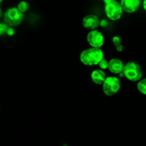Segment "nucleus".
I'll return each mask as SVG.
<instances>
[{
  "label": "nucleus",
  "instance_id": "obj_11",
  "mask_svg": "<svg viewBox=\"0 0 146 146\" xmlns=\"http://www.w3.org/2000/svg\"><path fill=\"white\" fill-rule=\"evenodd\" d=\"M112 43L114 47L118 52H121L123 50V45L122 38L120 36L115 35L112 37Z\"/></svg>",
  "mask_w": 146,
  "mask_h": 146
},
{
  "label": "nucleus",
  "instance_id": "obj_19",
  "mask_svg": "<svg viewBox=\"0 0 146 146\" xmlns=\"http://www.w3.org/2000/svg\"><path fill=\"white\" fill-rule=\"evenodd\" d=\"M111 1H112V0H103V1H104V4H108V3L111 2Z\"/></svg>",
  "mask_w": 146,
  "mask_h": 146
},
{
  "label": "nucleus",
  "instance_id": "obj_10",
  "mask_svg": "<svg viewBox=\"0 0 146 146\" xmlns=\"http://www.w3.org/2000/svg\"><path fill=\"white\" fill-rule=\"evenodd\" d=\"M106 77V73L104 72V70L101 69V68L94 70L91 74V80L94 84H97V85H102Z\"/></svg>",
  "mask_w": 146,
  "mask_h": 146
},
{
  "label": "nucleus",
  "instance_id": "obj_9",
  "mask_svg": "<svg viewBox=\"0 0 146 146\" xmlns=\"http://www.w3.org/2000/svg\"><path fill=\"white\" fill-rule=\"evenodd\" d=\"M125 64L120 58H113L108 61V71L113 74H120L123 72Z\"/></svg>",
  "mask_w": 146,
  "mask_h": 146
},
{
  "label": "nucleus",
  "instance_id": "obj_8",
  "mask_svg": "<svg viewBox=\"0 0 146 146\" xmlns=\"http://www.w3.org/2000/svg\"><path fill=\"white\" fill-rule=\"evenodd\" d=\"M101 20L95 14H88L83 18L82 25L86 29L94 30L97 29L100 26Z\"/></svg>",
  "mask_w": 146,
  "mask_h": 146
},
{
  "label": "nucleus",
  "instance_id": "obj_1",
  "mask_svg": "<svg viewBox=\"0 0 146 146\" xmlns=\"http://www.w3.org/2000/svg\"><path fill=\"white\" fill-rule=\"evenodd\" d=\"M104 58V53L101 48L90 47L83 50L79 56L81 64L87 66L98 65Z\"/></svg>",
  "mask_w": 146,
  "mask_h": 146
},
{
  "label": "nucleus",
  "instance_id": "obj_2",
  "mask_svg": "<svg viewBox=\"0 0 146 146\" xmlns=\"http://www.w3.org/2000/svg\"><path fill=\"white\" fill-rule=\"evenodd\" d=\"M123 73L124 77L132 82L139 81L143 75V71L141 66L133 61H128L125 64Z\"/></svg>",
  "mask_w": 146,
  "mask_h": 146
},
{
  "label": "nucleus",
  "instance_id": "obj_17",
  "mask_svg": "<svg viewBox=\"0 0 146 146\" xmlns=\"http://www.w3.org/2000/svg\"><path fill=\"white\" fill-rule=\"evenodd\" d=\"M107 25H108V21H107L106 20H101V22H100V26H101V27H106Z\"/></svg>",
  "mask_w": 146,
  "mask_h": 146
},
{
  "label": "nucleus",
  "instance_id": "obj_18",
  "mask_svg": "<svg viewBox=\"0 0 146 146\" xmlns=\"http://www.w3.org/2000/svg\"><path fill=\"white\" fill-rule=\"evenodd\" d=\"M142 7L143 9L146 11V0H143L142 1Z\"/></svg>",
  "mask_w": 146,
  "mask_h": 146
},
{
  "label": "nucleus",
  "instance_id": "obj_13",
  "mask_svg": "<svg viewBox=\"0 0 146 146\" xmlns=\"http://www.w3.org/2000/svg\"><path fill=\"white\" fill-rule=\"evenodd\" d=\"M17 8L20 10L22 13H25L28 11L29 8V3L25 0H22V1H19L17 4Z\"/></svg>",
  "mask_w": 146,
  "mask_h": 146
},
{
  "label": "nucleus",
  "instance_id": "obj_16",
  "mask_svg": "<svg viewBox=\"0 0 146 146\" xmlns=\"http://www.w3.org/2000/svg\"><path fill=\"white\" fill-rule=\"evenodd\" d=\"M14 34H15V30H14V29L11 27H9L8 29H7V34H7V35L9 36H13L14 35Z\"/></svg>",
  "mask_w": 146,
  "mask_h": 146
},
{
  "label": "nucleus",
  "instance_id": "obj_4",
  "mask_svg": "<svg viewBox=\"0 0 146 146\" xmlns=\"http://www.w3.org/2000/svg\"><path fill=\"white\" fill-rule=\"evenodd\" d=\"M123 12L121 3L118 0H112L111 2L104 4V13L107 18L111 21L119 20Z\"/></svg>",
  "mask_w": 146,
  "mask_h": 146
},
{
  "label": "nucleus",
  "instance_id": "obj_5",
  "mask_svg": "<svg viewBox=\"0 0 146 146\" xmlns=\"http://www.w3.org/2000/svg\"><path fill=\"white\" fill-rule=\"evenodd\" d=\"M121 83L119 78L114 76H107L104 84L102 90L104 94L107 96H113L121 90Z\"/></svg>",
  "mask_w": 146,
  "mask_h": 146
},
{
  "label": "nucleus",
  "instance_id": "obj_7",
  "mask_svg": "<svg viewBox=\"0 0 146 146\" xmlns=\"http://www.w3.org/2000/svg\"><path fill=\"white\" fill-rule=\"evenodd\" d=\"M120 3L124 12L133 14L139 9L142 5V0H121Z\"/></svg>",
  "mask_w": 146,
  "mask_h": 146
},
{
  "label": "nucleus",
  "instance_id": "obj_6",
  "mask_svg": "<svg viewBox=\"0 0 146 146\" xmlns=\"http://www.w3.org/2000/svg\"><path fill=\"white\" fill-rule=\"evenodd\" d=\"M86 40L90 46L96 48H101L105 42L103 33L97 29L91 30L87 34Z\"/></svg>",
  "mask_w": 146,
  "mask_h": 146
},
{
  "label": "nucleus",
  "instance_id": "obj_20",
  "mask_svg": "<svg viewBox=\"0 0 146 146\" xmlns=\"http://www.w3.org/2000/svg\"><path fill=\"white\" fill-rule=\"evenodd\" d=\"M4 1V0H0V3H2Z\"/></svg>",
  "mask_w": 146,
  "mask_h": 146
},
{
  "label": "nucleus",
  "instance_id": "obj_15",
  "mask_svg": "<svg viewBox=\"0 0 146 146\" xmlns=\"http://www.w3.org/2000/svg\"><path fill=\"white\" fill-rule=\"evenodd\" d=\"M98 66H99V68L102 70H106V69H108V61H107L106 59L104 58L101 62L98 64Z\"/></svg>",
  "mask_w": 146,
  "mask_h": 146
},
{
  "label": "nucleus",
  "instance_id": "obj_12",
  "mask_svg": "<svg viewBox=\"0 0 146 146\" xmlns=\"http://www.w3.org/2000/svg\"><path fill=\"white\" fill-rule=\"evenodd\" d=\"M137 89L143 95L146 96V78H141L137 84Z\"/></svg>",
  "mask_w": 146,
  "mask_h": 146
},
{
  "label": "nucleus",
  "instance_id": "obj_14",
  "mask_svg": "<svg viewBox=\"0 0 146 146\" xmlns=\"http://www.w3.org/2000/svg\"><path fill=\"white\" fill-rule=\"evenodd\" d=\"M9 26L7 25L5 22H2L0 24V34L1 36H3L4 34H7V31Z\"/></svg>",
  "mask_w": 146,
  "mask_h": 146
},
{
  "label": "nucleus",
  "instance_id": "obj_3",
  "mask_svg": "<svg viewBox=\"0 0 146 146\" xmlns=\"http://www.w3.org/2000/svg\"><path fill=\"white\" fill-rule=\"evenodd\" d=\"M4 21L9 27H14L20 25L24 19V13L17 7H9L4 14Z\"/></svg>",
  "mask_w": 146,
  "mask_h": 146
}]
</instances>
